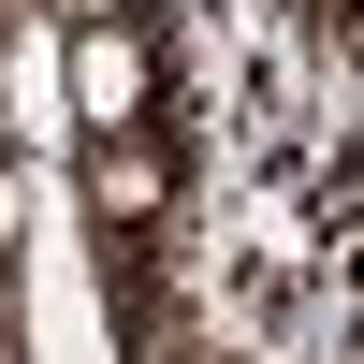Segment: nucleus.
I'll return each instance as SVG.
<instances>
[{
    "mask_svg": "<svg viewBox=\"0 0 364 364\" xmlns=\"http://www.w3.org/2000/svg\"><path fill=\"white\" fill-rule=\"evenodd\" d=\"M87 204H102V233H146V219L175 204V161H161L146 132H102V161H87Z\"/></svg>",
    "mask_w": 364,
    "mask_h": 364,
    "instance_id": "2",
    "label": "nucleus"
},
{
    "mask_svg": "<svg viewBox=\"0 0 364 364\" xmlns=\"http://www.w3.org/2000/svg\"><path fill=\"white\" fill-rule=\"evenodd\" d=\"M146 87H161V58H146V29H73V117H87V132H132V117H146Z\"/></svg>",
    "mask_w": 364,
    "mask_h": 364,
    "instance_id": "1",
    "label": "nucleus"
}]
</instances>
